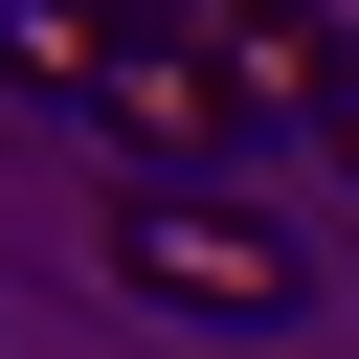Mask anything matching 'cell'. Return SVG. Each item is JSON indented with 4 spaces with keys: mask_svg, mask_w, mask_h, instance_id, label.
<instances>
[{
    "mask_svg": "<svg viewBox=\"0 0 359 359\" xmlns=\"http://www.w3.org/2000/svg\"><path fill=\"white\" fill-rule=\"evenodd\" d=\"M112 292H157V314H292L314 292V224H269L247 180H112Z\"/></svg>",
    "mask_w": 359,
    "mask_h": 359,
    "instance_id": "1",
    "label": "cell"
},
{
    "mask_svg": "<svg viewBox=\"0 0 359 359\" xmlns=\"http://www.w3.org/2000/svg\"><path fill=\"white\" fill-rule=\"evenodd\" d=\"M90 112H112V135L157 157V180H202V157L247 135V90H224V45H202V22H157V45H112V90H90Z\"/></svg>",
    "mask_w": 359,
    "mask_h": 359,
    "instance_id": "2",
    "label": "cell"
},
{
    "mask_svg": "<svg viewBox=\"0 0 359 359\" xmlns=\"http://www.w3.org/2000/svg\"><path fill=\"white\" fill-rule=\"evenodd\" d=\"M202 45H224L247 112H337V45H359V22H314V0H202Z\"/></svg>",
    "mask_w": 359,
    "mask_h": 359,
    "instance_id": "3",
    "label": "cell"
},
{
    "mask_svg": "<svg viewBox=\"0 0 359 359\" xmlns=\"http://www.w3.org/2000/svg\"><path fill=\"white\" fill-rule=\"evenodd\" d=\"M0 67L22 90H112V0H0Z\"/></svg>",
    "mask_w": 359,
    "mask_h": 359,
    "instance_id": "4",
    "label": "cell"
},
{
    "mask_svg": "<svg viewBox=\"0 0 359 359\" xmlns=\"http://www.w3.org/2000/svg\"><path fill=\"white\" fill-rule=\"evenodd\" d=\"M314 135H337V157H359V45H337V112H314Z\"/></svg>",
    "mask_w": 359,
    "mask_h": 359,
    "instance_id": "5",
    "label": "cell"
}]
</instances>
